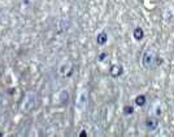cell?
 Wrapping results in <instances>:
<instances>
[{"instance_id": "obj_6", "label": "cell", "mask_w": 174, "mask_h": 137, "mask_svg": "<svg viewBox=\"0 0 174 137\" xmlns=\"http://www.w3.org/2000/svg\"><path fill=\"white\" fill-rule=\"evenodd\" d=\"M106 41H108V35H106L105 32H102L99 35H97V38H96L97 44H105Z\"/></svg>"}, {"instance_id": "obj_1", "label": "cell", "mask_w": 174, "mask_h": 137, "mask_svg": "<svg viewBox=\"0 0 174 137\" xmlns=\"http://www.w3.org/2000/svg\"><path fill=\"white\" fill-rule=\"evenodd\" d=\"M156 59H157V55H156V51L153 48H150L144 52L143 55V59H142V63H143V67L147 69L150 68H153L156 64Z\"/></svg>"}, {"instance_id": "obj_8", "label": "cell", "mask_w": 174, "mask_h": 137, "mask_svg": "<svg viewBox=\"0 0 174 137\" xmlns=\"http://www.w3.org/2000/svg\"><path fill=\"white\" fill-rule=\"evenodd\" d=\"M133 112H134L133 106H125V108H123V114H125V115H131Z\"/></svg>"}, {"instance_id": "obj_2", "label": "cell", "mask_w": 174, "mask_h": 137, "mask_svg": "<svg viewBox=\"0 0 174 137\" xmlns=\"http://www.w3.org/2000/svg\"><path fill=\"white\" fill-rule=\"evenodd\" d=\"M87 97H88V93L85 90V91H82V93L79 94V97H78V99H77V107L78 108H81V110H83V108L86 107V105H87Z\"/></svg>"}, {"instance_id": "obj_3", "label": "cell", "mask_w": 174, "mask_h": 137, "mask_svg": "<svg viewBox=\"0 0 174 137\" xmlns=\"http://www.w3.org/2000/svg\"><path fill=\"white\" fill-rule=\"evenodd\" d=\"M145 127H147L148 131L153 132V131H156L157 127H159V120H157L156 117H148V119L145 120Z\"/></svg>"}, {"instance_id": "obj_7", "label": "cell", "mask_w": 174, "mask_h": 137, "mask_svg": "<svg viewBox=\"0 0 174 137\" xmlns=\"http://www.w3.org/2000/svg\"><path fill=\"white\" fill-rule=\"evenodd\" d=\"M145 102H147V99H145L144 96H138L135 98V105L139 106V107H142V106L145 105Z\"/></svg>"}, {"instance_id": "obj_9", "label": "cell", "mask_w": 174, "mask_h": 137, "mask_svg": "<svg viewBox=\"0 0 174 137\" xmlns=\"http://www.w3.org/2000/svg\"><path fill=\"white\" fill-rule=\"evenodd\" d=\"M105 56H106V54H105V52H103V54H100V55H99V60H100V61H104V60H105Z\"/></svg>"}, {"instance_id": "obj_4", "label": "cell", "mask_w": 174, "mask_h": 137, "mask_svg": "<svg viewBox=\"0 0 174 137\" xmlns=\"http://www.w3.org/2000/svg\"><path fill=\"white\" fill-rule=\"evenodd\" d=\"M109 72H111L112 77H118L120 74H122V72H123L122 65H113L111 69H109Z\"/></svg>"}, {"instance_id": "obj_5", "label": "cell", "mask_w": 174, "mask_h": 137, "mask_svg": "<svg viewBox=\"0 0 174 137\" xmlns=\"http://www.w3.org/2000/svg\"><path fill=\"white\" fill-rule=\"evenodd\" d=\"M133 35L136 41H140V39H143V37H144V32H143L142 27H136V29H134Z\"/></svg>"}, {"instance_id": "obj_10", "label": "cell", "mask_w": 174, "mask_h": 137, "mask_svg": "<svg viewBox=\"0 0 174 137\" xmlns=\"http://www.w3.org/2000/svg\"><path fill=\"white\" fill-rule=\"evenodd\" d=\"M173 136H174V135H173Z\"/></svg>"}]
</instances>
